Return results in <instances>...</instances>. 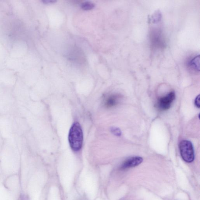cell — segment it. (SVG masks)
I'll list each match as a JSON object with an SVG mask.
<instances>
[{
	"label": "cell",
	"instance_id": "6da1fadb",
	"mask_svg": "<svg viewBox=\"0 0 200 200\" xmlns=\"http://www.w3.org/2000/svg\"><path fill=\"white\" fill-rule=\"evenodd\" d=\"M70 146L74 151H78L81 148L83 142L82 130L80 124L75 122L71 126L68 135Z\"/></svg>",
	"mask_w": 200,
	"mask_h": 200
},
{
	"label": "cell",
	"instance_id": "7a4b0ae2",
	"mask_svg": "<svg viewBox=\"0 0 200 200\" xmlns=\"http://www.w3.org/2000/svg\"><path fill=\"white\" fill-rule=\"evenodd\" d=\"M181 156L187 163H190L194 160V153L192 143L189 141H183L179 145Z\"/></svg>",
	"mask_w": 200,
	"mask_h": 200
},
{
	"label": "cell",
	"instance_id": "3957f363",
	"mask_svg": "<svg viewBox=\"0 0 200 200\" xmlns=\"http://www.w3.org/2000/svg\"><path fill=\"white\" fill-rule=\"evenodd\" d=\"M176 97L174 92H171L165 97L159 99L157 106L161 110H166L170 108L171 104Z\"/></svg>",
	"mask_w": 200,
	"mask_h": 200
},
{
	"label": "cell",
	"instance_id": "277c9868",
	"mask_svg": "<svg viewBox=\"0 0 200 200\" xmlns=\"http://www.w3.org/2000/svg\"><path fill=\"white\" fill-rule=\"evenodd\" d=\"M143 161L142 157H133L128 159L124 162L121 166L122 169H125L135 167L141 164Z\"/></svg>",
	"mask_w": 200,
	"mask_h": 200
},
{
	"label": "cell",
	"instance_id": "5b68a950",
	"mask_svg": "<svg viewBox=\"0 0 200 200\" xmlns=\"http://www.w3.org/2000/svg\"><path fill=\"white\" fill-rule=\"evenodd\" d=\"M120 97L117 95H112L109 96L105 100L104 105L106 108L114 107L119 103Z\"/></svg>",
	"mask_w": 200,
	"mask_h": 200
},
{
	"label": "cell",
	"instance_id": "8992f818",
	"mask_svg": "<svg viewBox=\"0 0 200 200\" xmlns=\"http://www.w3.org/2000/svg\"><path fill=\"white\" fill-rule=\"evenodd\" d=\"M190 65L192 67L193 69L196 71H199V55L197 56L190 63Z\"/></svg>",
	"mask_w": 200,
	"mask_h": 200
},
{
	"label": "cell",
	"instance_id": "52a82bcc",
	"mask_svg": "<svg viewBox=\"0 0 200 200\" xmlns=\"http://www.w3.org/2000/svg\"><path fill=\"white\" fill-rule=\"evenodd\" d=\"M82 9L85 11H89L93 9L95 7V5L92 2H85L81 4Z\"/></svg>",
	"mask_w": 200,
	"mask_h": 200
},
{
	"label": "cell",
	"instance_id": "ba28073f",
	"mask_svg": "<svg viewBox=\"0 0 200 200\" xmlns=\"http://www.w3.org/2000/svg\"><path fill=\"white\" fill-rule=\"evenodd\" d=\"M111 131L113 134L117 136H120L121 135V132L120 130L116 128H112L111 129Z\"/></svg>",
	"mask_w": 200,
	"mask_h": 200
},
{
	"label": "cell",
	"instance_id": "9c48e42d",
	"mask_svg": "<svg viewBox=\"0 0 200 200\" xmlns=\"http://www.w3.org/2000/svg\"><path fill=\"white\" fill-rule=\"evenodd\" d=\"M57 1L56 0H43L42 2L46 4H52L55 3Z\"/></svg>",
	"mask_w": 200,
	"mask_h": 200
},
{
	"label": "cell",
	"instance_id": "30bf717a",
	"mask_svg": "<svg viewBox=\"0 0 200 200\" xmlns=\"http://www.w3.org/2000/svg\"><path fill=\"white\" fill-rule=\"evenodd\" d=\"M195 106L197 107L200 108V95H198V97H196L195 100Z\"/></svg>",
	"mask_w": 200,
	"mask_h": 200
}]
</instances>
